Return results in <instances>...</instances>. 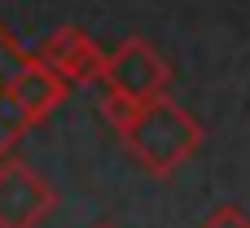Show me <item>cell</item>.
I'll list each match as a JSON object with an SVG mask.
<instances>
[{"mask_svg": "<svg viewBox=\"0 0 250 228\" xmlns=\"http://www.w3.org/2000/svg\"><path fill=\"white\" fill-rule=\"evenodd\" d=\"M123 145L132 149V158L149 171V176H167L176 171L185 158L198 154L202 145V123L171 97H154L141 105V119L132 123V132L123 136Z\"/></svg>", "mask_w": 250, "mask_h": 228, "instance_id": "6da1fadb", "label": "cell"}, {"mask_svg": "<svg viewBox=\"0 0 250 228\" xmlns=\"http://www.w3.org/2000/svg\"><path fill=\"white\" fill-rule=\"evenodd\" d=\"M105 88H119L136 101H154L171 92V62L141 35H127L110 48L105 62Z\"/></svg>", "mask_w": 250, "mask_h": 228, "instance_id": "7a4b0ae2", "label": "cell"}, {"mask_svg": "<svg viewBox=\"0 0 250 228\" xmlns=\"http://www.w3.org/2000/svg\"><path fill=\"white\" fill-rule=\"evenodd\" d=\"M35 57L57 70L70 88H88V83H105V62L110 53H101V44L83 31V26H57L40 40Z\"/></svg>", "mask_w": 250, "mask_h": 228, "instance_id": "3957f363", "label": "cell"}, {"mask_svg": "<svg viewBox=\"0 0 250 228\" xmlns=\"http://www.w3.org/2000/svg\"><path fill=\"white\" fill-rule=\"evenodd\" d=\"M53 211V189L18 158H0V228H35Z\"/></svg>", "mask_w": 250, "mask_h": 228, "instance_id": "277c9868", "label": "cell"}, {"mask_svg": "<svg viewBox=\"0 0 250 228\" xmlns=\"http://www.w3.org/2000/svg\"><path fill=\"white\" fill-rule=\"evenodd\" d=\"M35 53L9 31V22L0 18V158H4V149L31 127L26 123V114H22V105H18V75H22V66L31 62Z\"/></svg>", "mask_w": 250, "mask_h": 228, "instance_id": "5b68a950", "label": "cell"}, {"mask_svg": "<svg viewBox=\"0 0 250 228\" xmlns=\"http://www.w3.org/2000/svg\"><path fill=\"white\" fill-rule=\"evenodd\" d=\"M66 79L57 75V70H48L40 57H31L26 66H22V75H18V105H22V114H26V123H44L62 101H66Z\"/></svg>", "mask_w": 250, "mask_h": 228, "instance_id": "8992f818", "label": "cell"}, {"mask_svg": "<svg viewBox=\"0 0 250 228\" xmlns=\"http://www.w3.org/2000/svg\"><path fill=\"white\" fill-rule=\"evenodd\" d=\"M141 105L145 101H136V97H127V92H119V88H105L101 97H97V114L110 123V132H119V136H127L132 132V123L141 119Z\"/></svg>", "mask_w": 250, "mask_h": 228, "instance_id": "52a82bcc", "label": "cell"}, {"mask_svg": "<svg viewBox=\"0 0 250 228\" xmlns=\"http://www.w3.org/2000/svg\"><path fill=\"white\" fill-rule=\"evenodd\" d=\"M202 228H250V215H242V207H220V211H211V220Z\"/></svg>", "mask_w": 250, "mask_h": 228, "instance_id": "ba28073f", "label": "cell"}, {"mask_svg": "<svg viewBox=\"0 0 250 228\" xmlns=\"http://www.w3.org/2000/svg\"><path fill=\"white\" fill-rule=\"evenodd\" d=\"M101 228H110V224H101Z\"/></svg>", "mask_w": 250, "mask_h": 228, "instance_id": "9c48e42d", "label": "cell"}]
</instances>
